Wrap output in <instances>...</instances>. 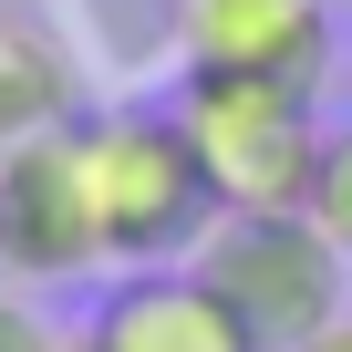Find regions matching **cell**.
<instances>
[{
	"label": "cell",
	"mask_w": 352,
	"mask_h": 352,
	"mask_svg": "<svg viewBox=\"0 0 352 352\" xmlns=\"http://www.w3.org/2000/svg\"><path fill=\"white\" fill-rule=\"evenodd\" d=\"M187 270L228 300V321H239L259 352H300L311 331L342 321V270H352V259H342L311 218H218Z\"/></svg>",
	"instance_id": "3"
},
{
	"label": "cell",
	"mask_w": 352,
	"mask_h": 352,
	"mask_svg": "<svg viewBox=\"0 0 352 352\" xmlns=\"http://www.w3.org/2000/svg\"><path fill=\"white\" fill-rule=\"evenodd\" d=\"M94 270H104V249H94V208H83V176H73V135L0 145V280L73 290Z\"/></svg>",
	"instance_id": "4"
},
{
	"label": "cell",
	"mask_w": 352,
	"mask_h": 352,
	"mask_svg": "<svg viewBox=\"0 0 352 352\" xmlns=\"http://www.w3.org/2000/svg\"><path fill=\"white\" fill-rule=\"evenodd\" d=\"M73 352H83V342H73Z\"/></svg>",
	"instance_id": "12"
},
{
	"label": "cell",
	"mask_w": 352,
	"mask_h": 352,
	"mask_svg": "<svg viewBox=\"0 0 352 352\" xmlns=\"http://www.w3.org/2000/svg\"><path fill=\"white\" fill-rule=\"evenodd\" d=\"M300 218L352 259V124L342 135H321V155H311V187H300Z\"/></svg>",
	"instance_id": "8"
},
{
	"label": "cell",
	"mask_w": 352,
	"mask_h": 352,
	"mask_svg": "<svg viewBox=\"0 0 352 352\" xmlns=\"http://www.w3.org/2000/svg\"><path fill=\"white\" fill-rule=\"evenodd\" d=\"M331 11H342V0H331Z\"/></svg>",
	"instance_id": "11"
},
{
	"label": "cell",
	"mask_w": 352,
	"mask_h": 352,
	"mask_svg": "<svg viewBox=\"0 0 352 352\" xmlns=\"http://www.w3.org/2000/svg\"><path fill=\"white\" fill-rule=\"evenodd\" d=\"M0 352H73V331L42 311V290L21 280H0Z\"/></svg>",
	"instance_id": "9"
},
{
	"label": "cell",
	"mask_w": 352,
	"mask_h": 352,
	"mask_svg": "<svg viewBox=\"0 0 352 352\" xmlns=\"http://www.w3.org/2000/svg\"><path fill=\"white\" fill-rule=\"evenodd\" d=\"M176 52L197 73H270V83L321 94L331 0H176Z\"/></svg>",
	"instance_id": "5"
},
{
	"label": "cell",
	"mask_w": 352,
	"mask_h": 352,
	"mask_svg": "<svg viewBox=\"0 0 352 352\" xmlns=\"http://www.w3.org/2000/svg\"><path fill=\"white\" fill-rule=\"evenodd\" d=\"M73 342L83 352H259L197 270H124Z\"/></svg>",
	"instance_id": "6"
},
{
	"label": "cell",
	"mask_w": 352,
	"mask_h": 352,
	"mask_svg": "<svg viewBox=\"0 0 352 352\" xmlns=\"http://www.w3.org/2000/svg\"><path fill=\"white\" fill-rule=\"evenodd\" d=\"M176 135H187L197 176L218 218H300V187H311V155H321V114L300 83H270V73H176Z\"/></svg>",
	"instance_id": "2"
},
{
	"label": "cell",
	"mask_w": 352,
	"mask_h": 352,
	"mask_svg": "<svg viewBox=\"0 0 352 352\" xmlns=\"http://www.w3.org/2000/svg\"><path fill=\"white\" fill-rule=\"evenodd\" d=\"M300 352H352V311H342V321H331V331H311V342H300Z\"/></svg>",
	"instance_id": "10"
},
{
	"label": "cell",
	"mask_w": 352,
	"mask_h": 352,
	"mask_svg": "<svg viewBox=\"0 0 352 352\" xmlns=\"http://www.w3.org/2000/svg\"><path fill=\"white\" fill-rule=\"evenodd\" d=\"M73 135V176H83V208H94V249L104 270H187L197 239L218 228V197L187 155L166 104H94L63 124Z\"/></svg>",
	"instance_id": "1"
},
{
	"label": "cell",
	"mask_w": 352,
	"mask_h": 352,
	"mask_svg": "<svg viewBox=\"0 0 352 352\" xmlns=\"http://www.w3.org/2000/svg\"><path fill=\"white\" fill-rule=\"evenodd\" d=\"M73 124V63L63 42L0 0V145H32V135H63Z\"/></svg>",
	"instance_id": "7"
}]
</instances>
